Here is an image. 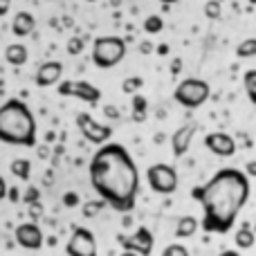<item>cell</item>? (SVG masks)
I'll return each mask as SVG.
<instances>
[{"label":"cell","mask_w":256,"mask_h":256,"mask_svg":"<svg viewBox=\"0 0 256 256\" xmlns=\"http://www.w3.org/2000/svg\"><path fill=\"white\" fill-rule=\"evenodd\" d=\"M202 207V227L207 234H227L236 225L240 209L250 200V178L240 168H220L204 184L191 189Z\"/></svg>","instance_id":"cell-1"},{"label":"cell","mask_w":256,"mask_h":256,"mask_svg":"<svg viewBox=\"0 0 256 256\" xmlns=\"http://www.w3.org/2000/svg\"><path fill=\"white\" fill-rule=\"evenodd\" d=\"M4 58H7L9 66L20 68V66H25L27 63L30 52H27V48L22 43H12V45H7V50H4Z\"/></svg>","instance_id":"cell-16"},{"label":"cell","mask_w":256,"mask_h":256,"mask_svg":"<svg viewBox=\"0 0 256 256\" xmlns=\"http://www.w3.org/2000/svg\"><path fill=\"white\" fill-rule=\"evenodd\" d=\"M142 86H144V79H142V76H128V79L122 81V92L132 94V92H137Z\"/></svg>","instance_id":"cell-25"},{"label":"cell","mask_w":256,"mask_h":256,"mask_svg":"<svg viewBox=\"0 0 256 256\" xmlns=\"http://www.w3.org/2000/svg\"><path fill=\"white\" fill-rule=\"evenodd\" d=\"M120 256H137V254H132V252H122Z\"/></svg>","instance_id":"cell-42"},{"label":"cell","mask_w":256,"mask_h":256,"mask_svg":"<svg viewBox=\"0 0 256 256\" xmlns=\"http://www.w3.org/2000/svg\"><path fill=\"white\" fill-rule=\"evenodd\" d=\"M56 90L61 97H74L88 104H99V99H102V90L90 81H61Z\"/></svg>","instance_id":"cell-10"},{"label":"cell","mask_w":256,"mask_h":256,"mask_svg":"<svg viewBox=\"0 0 256 256\" xmlns=\"http://www.w3.org/2000/svg\"><path fill=\"white\" fill-rule=\"evenodd\" d=\"M63 204H66V207H76V204H79V194L68 191V194L63 196Z\"/></svg>","instance_id":"cell-30"},{"label":"cell","mask_w":256,"mask_h":256,"mask_svg":"<svg viewBox=\"0 0 256 256\" xmlns=\"http://www.w3.org/2000/svg\"><path fill=\"white\" fill-rule=\"evenodd\" d=\"M212 94V86L204 79H196V76H189V79L180 81L173 92V99L180 104L182 108H189V110H196L200 108Z\"/></svg>","instance_id":"cell-5"},{"label":"cell","mask_w":256,"mask_h":256,"mask_svg":"<svg viewBox=\"0 0 256 256\" xmlns=\"http://www.w3.org/2000/svg\"><path fill=\"white\" fill-rule=\"evenodd\" d=\"M63 76V63L61 61H45L43 66L36 70L34 81L38 88H50V86L61 84Z\"/></svg>","instance_id":"cell-14"},{"label":"cell","mask_w":256,"mask_h":256,"mask_svg":"<svg viewBox=\"0 0 256 256\" xmlns=\"http://www.w3.org/2000/svg\"><path fill=\"white\" fill-rule=\"evenodd\" d=\"M88 2H94V0H88Z\"/></svg>","instance_id":"cell-45"},{"label":"cell","mask_w":256,"mask_h":256,"mask_svg":"<svg viewBox=\"0 0 256 256\" xmlns=\"http://www.w3.org/2000/svg\"><path fill=\"white\" fill-rule=\"evenodd\" d=\"M254 234H256V222H254Z\"/></svg>","instance_id":"cell-44"},{"label":"cell","mask_w":256,"mask_h":256,"mask_svg":"<svg viewBox=\"0 0 256 256\" xmlns=\"http://www.w3.org/2000/svg\"><path fill=\"white\" fill-rule=\"evenodd\" d=\"M200 230V220L196 216H182L176 225V236L178 238H191L196 232Z\"/></svg>","instance_id":"cell-17"},{"label":"cell","mask_w":256,"mask_h":256,"mask_svg":"<svg viewBox=\"0 0 256 256\" xmlns=\"http://www.w3.org/2000/svg\"><path fill=\"white\" fill-rule=\"evenodd\" d=\"M162 30H164L162 16H158V14H150V16H146V20H144V32H146V34H160Z\"/></svg>","instance_id":"cell-23"},{"label":"cell","mask_w":256,"mask_h":256,"mask_svg":"<svg viewBox=\"0 0 256 256\" xmlns=\"http://www.w3.org/2000/svg\"><path fill=\"white\" fill-rule=\"evenodd\" d=\"M76 126H79L81 135H84L86 140L92 142V144H99V146H106L108 140H110V135H112L110 126L99 124V122L92 120L88 112H79V115H76Z\"/></svg>","instance_id":"cell-9"},{"label":"cell","mask_w":256,"mask_h":256,"mask_svg":"<svg viewBox=\"0 0 256 256\" xmlns=\"http://www.w3.org/2000/svg\"><path fill=\"white\" fill-rule=\"evenodd\" d=\"M196 130H198V124H196V122H186V124H182L171 135V148H173V155H176V158H182V155L191 148V142H194V137H196Z\"/></svg>","instance_id":"cell-13"},{"label":"cell","mask_w":256,"mask_h":256,"mask_svg":"<svg viewBox=\"0 0 256 256\" xmlns=\"http://www.w3.org/2000/svg\"><path fill=\"white\" fill-rule=\"evenodd\" d=\"M126 56V40L120 36H99L92 43V63L102 70L115 68Z\"/></svg>","instance_id":"cell-4"},{"label":"cell","mask_w":256,"mask_h":256,"mask_svg":"<svg viewBox=\"0 0 256 256\" xmlns=\"http://www.w3.org/2000/svg\"><path fill=\"white\" fill-rule=\"evenodd\" d=\"M81 50H84V38L72 36V38L68 40V52H70V54H81Z\"/></svg>","instance_id":"cell-28"},{"label":"cell","mask_w":256,"mask_h":256,"mask_svg":"<svg viewBox=\"0 0 256 256\" xmlns=\"http://www.w3.org/2000/svg\"><path fill=\"white\" fill-rule=\"evenodd\" d=\"M252 2H256V0H252Z\"/></svg>","instance_id":"cell-46"},{"label":"cell","mask_w":256,"mask_h":256,"mask_svg":"<svg viewBox=\"0 0 256 256\" xmlns=\"http://www.w3.org/2000/svg\"><path fill=\"white\" fill-rule=\"evenodd\" d=\"M0 142L25 148L36 144V120L20 99H7L0 106Z\"/></svg>","instance_id":"cell-3"},{"label":"cell","mask_w":256,"mask_h":256,"mask_svg":"<svg viewBox=\"0 0 256 256\" xmlns=\"http://www.w3.org/2000/svg\"><path fill=\"white\" fill-rule=\"evenodd\" d=\"M140 50H142V54H148V52H153V45H150V43H142Z\"/></svg>","instance_id":"cell-37"},{"label":"cell","mask_w":256,"mask_h":256,"mask_svg":"<svg viewBox=\"0 0 256 256\" xmlns=\"http://www.w3.org/2000/svg\"><path fill=\"white\" fill-rule=\"evenodd\" d=\"M146 180L148 186L160 196H171L178 189V171L171 164H153L146 168Z\"/></svg>","instance_id":"cell-6"},{"label":"cell","mask_w":256,"mask_h":256,"mask_svg":"<svg viewBox=\"0 0 256 256\" xmlns=\"http://www.w3.org/2000/svg\"><path fill=\"white\" fill-rule=\"evenodd\" d=\"M104 115L110 117V120H120V110H117L115 106H110V104H106V106H104Z\"/></svg>","instance_id":"cell-32"},{"label":"cell","mask_w":256,"mask_h":256,"mask_svg":"<svg viewBox=\"0 0 256 256\" xmlns=\"http://www.w3.org/2000/svg\"><path fill=\"white\" fill-rule=\"evenodd\" d=\"M30 216L34 218V220H36V218H40V216H43V204H40V202L30 204Z\"/></svg>","instance_id":"cell-31"},{"label":"cell","mask_w":256,"mask_h":256,"mask_svg":"<svg viewBox=\"0 0 256 256\" xmlns=\"http://www.w3.org/2000/svg\"><path fill=\"white\" fill-rule=\"evenodd\" d=\"M236 56H240V58H252V56H256V38L240 40L238 48H236Z\"/></svg>","instance_id":"cell-22"},{"label":"cell","mask_w":256,"mask_h":256,"mask_svg":"<svg viewBox=\"0 0 256 256\" xmlns=\"http://www.w3.org/2000/svg\"><path fill=\"white\" fill-rule=\"evenodd\" d=\"M218 256H240V252H236V250H225V252H220Z\"/></svg>","instance_id":"cell-38"},{"label":"cell","mask_w":256,"mask_h":256,"mask_svg":"<svg viewBox=\"0 0 256 256\" xmlns=\"http://www.w3.org/2000/svg\"><path fill=\"white\" fill-rule=\"evenodd\" d=\"M162 256H191V254H189V250H186L184 245L171 243V245H166V248L162 250Z\"/></svg>","instance_id":"cell-26"},{"label":"cell","mask_w":256,"mask_h":256,"mask_svg":"<svg viewBox=\"0 0 256 256\" xmlns=\"http://www.w3.org/2000/svg\"><path fill=\"white\" fill-rule=\"evenodd\" d=\"M104 200H97V202H86L84 204V216L86 218H92V216H97L99 214V209H104Z\"/></svg>","instance_id":"cell-27"},{"label":"cell","mask_w":256,"mask_h":256,"mask_svg":"<svg viewBox=\"0 0 256 256\" xmlns=\"http://www.w3.org/2000/svg\"><path fill=\"white\" fill-rule=\"evenodd\" d=\"M204 146H207L214 155H218V158H232V155L236 153V140L230 132H222V130L209 132V135L204 137Z\"/></svg>","instance_id":"cell-12"},{"label":"cell","mask_w":256,"mask_h":256,"mask_svg":"<svg viewBox=\"0 0 256 256\" xmlns=\"http://www.w3.org/2000/svg\"><path fill=\"white\" fill-rule=\"evenodd\" d=\"M36 27V20L30 12H18L12 20V32L16 36H30Z\"/></svg>","instance_id":"cell-15"},{"label":"cell","mask_w":256,"mask_h":256,"mask_svg":"<svg viewBox=\"0 0 256 256\" xmlns=\"http://www.w3.org/2000/svg\"><path fill=\"white\" fill-rule=\"evenodd\" d=\"M180 66H182V61L176 58V61H173V72H180Z\"/></svg>","instance_id":"cell-39"},{"label":"cell","mask_w":256,"mask_h":256,"mask_svg":"<svg viewBox=\"0 0 256 256\" xmlns=\"http://www.w3.org/2000/svg\"><path fill=\"white\" fill-rule=\"evenodd\" d=\"M117 243L124 248V252H132L137 256H150L155 238H153V234H150L148 227H137L130 236L120 234L117 236Z\"/></svg>","instance_id":"cell-7"},{"label":"cell","mask_w":256,"mask_h":256,"mask_svg":"<svg viewBox=\"0 0 256 256\" xmlns=\"http://www.w3.org/2000/svg\"><path fill=\"white\" fill-rule=\"evenodd\" d=\"M245 176H248V178H256V160H252V162L245 164Z\"/></svg>","instance_id":"cell-33"},{"label":"cell","mask_w":256,"mask_h":256,"mask_svg":"<svg viewBox=\"0 0 256 256\" xmlns=\"http://www.w3.org/2000/svg\"><path fill=\"white\" fill-rule=\"evenodd\" d=\"M146 110H148V102H146L142 94H135L132 97V122L142 124L146 120Z\"/></svg>","instance_id":"cell-20"},{"label":"cell","mask_w":256,"mask_h":256,"mask_svg":"<svg viewBox=\"0 0 256 256\" xmlns=\"http://www.w3.org/2000/svg\"><path fill=\"white\" fill-rule=\"evenodd\" d=\"M12 9V0H0V16H7Z\"/></svg>","instance_id":"cell-35"},{"label":"cell","mask_w":256,"mask_h":256,"mask_svg":"<svg viewBox=\"0 0 256 256\" xmlns=\"http://www.w3.org/2000/svg\"><path fill=\"white\" fill-rule=\"evenodd\" d=\"M7 194H9V186H7V182H4V178L0 176V202L7 198Z\"/></svg>","instance_id":"cell-34"},{"label":"cell","mask_w":256,"mask_h":256,"mask_svg":"<svg viewBox=\"0 0 256 256\" xmlns=\"http://www.w3.org/2000/svg\"><path fill=\"white\" fill-rule=\"evenodd\" d=\"M68 256H97V238L86 227H74L70 240L66 245Z\"/></svg>","instance_id":"cell-8"},{"label":"cell","mask_w":256,"mask_h":256,"mask_svg":"<svg viewBox=\"0 0 256 256\" xmlns=\"http://www.w3.org/2000/svg\"><path fill=\"white\" fill-rule=\"evenodd\" d=\"M9 171H12V176H16L18 180H30V173H32V162L25 158H18L14 160L12 164H9Z\"/></svg>","instance_id":"cell-19"},{"label":"cell","mask_w":256,"mask_h":256,"mask_svg":"<svg viewBox=\"0 0 256 256\" xmlns=\"http://www.w3.org/2000/svg\"><path fill=\"white\" fill-rule=\"evenodd\" d=\"M234 243H236V248H240V250H252V248H254V243H256L254 227H250V225H240V230H236Z\"/></svg>","instance_id":"cell-18"},{"label":"cell","mask_w":256,"mask_h":256,"mask_svg":"<svg viewBox=\"0 0 256 256\" xmlns=\"http://www.w3.org/2000/svg\"><path fill=\"white\" fill-rule=\"evenodd\" d=\"M90 184L115 212H132L140 194V171L122 144H106L90 160Z\"/></svg>","instance_id":"cell-2"},{"label":"cell","mask_w":256,"mask_h":256,"mask_svg":"<svg viewBox=\"0 0 256 256\" xmlns=\"http://www.w3.org/2000/svg\"><path fill=\"white\" fill-rule=\"evenodd\" d=\"M14 238H16V243L20 245V248L25 250H40L45 243V236H43V230H40L36 222H22V225L16 227V232H14Z\"/></svg>","instance_id":"cell-11"},{"label":"cell","mask_w":256,"mask_h":256,"mask_svg":"<svg viewBox=\"0 0 256 256\" xmlns=\"http://www.w3.org/2000/svg\"><path fill=\"white\" fill-rule=\"evenodd\" d=\"M243 88H245L248 99L256 106V70H248L243 74Z\"/></svg>","instance_id":"cell-21"},{"label":"cell","mask_w":256,"mask_h":256,"mask_svg":"<svg viewBox=\"0 0 256 256\" xmlns=\"http://www.w3.org/2000/svg\"><path fill=\"white\" fill-rule=\"evenodd\" d=\"M45 2H56V0H45Z\"/></svg>","instance_id":"cell-43"},{"label":"cell","mask_w":256,"mask_h":256,"mask_svg":"<svg viewBox=\"0 0 256 256\" xmlns=\"http://www.w3.org/2000/svg\"><path fill=\"white\" fill-rule=\"evenodd\" d=\"M220 14H222L220 0H207V2H204V16H207L209 20H218Z\"/></svg>","instance_id":"cell-24"},{"label":"cell","mask_w":256,"mask_h":256,"mask_svg":"<svg viewBox=\"0 0 256 256\" xmlns=\"http://www.w3.org/2000/svg\"><path fill=\"white\" fill-rule=\"evenodd\" d=\"M38 189H36V186H30V189L25 191V196H22V200H25L27 204H34V202H38Z\"/></svg>","instance_id":"cell-29"},{"label":"cell","mask_w":256,"mask_h":256,"mask_svg":"<svg viewBox=\"0 0 256 256\" xmlns=\"http://www.w3.org/2000/svg\"><path fill=\"white\" fill-rule=\"evenodd\" d=\"M162 4H173V2H178V0H160Z\"/></svg>","instance_id":"cell-41"},{"label":"cell","mask_w":256,"mask_h":256,"mask_svg":"<svg viewBox=\"0 0 256 256\" xmlns=\"http://www.w3.org/2000/svg\"><path fill=\"white\" fill-rule=\"evenodd\" d=\"M7 198L12 200V202H16V200H20V191H18V189H9Z\"/></svg>","instance_id":"cell-36"},{"label":"cell","mask_w":256,"mask_h":256,"mask_svg":"<svg viewBox=\"0 0 256 256\" xmlns=\"http://www.w3.org/2000/svg\"><path fill=\"white\" fill-rule=\"evenodd\" d=\"M158 52H160V54H166V52H168V45H160Z\"/></svg>","instance_id":"cell-40"}]
</instances>
